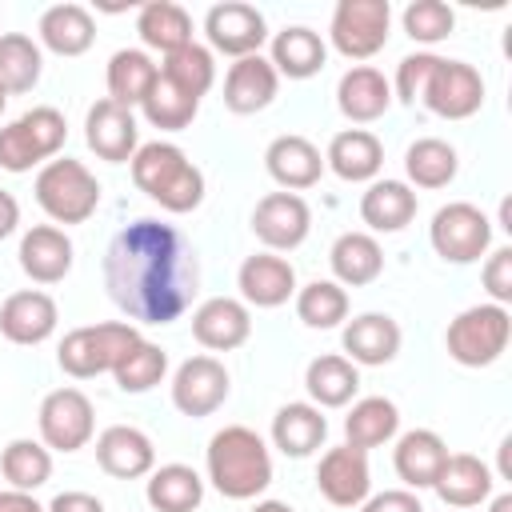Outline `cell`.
<instances>
[{
  "mask_svg": "<svg viewBox=\"0 0 512 512\" xmlns=\"http://www.w3.org/2000/svg\"><path fill=\"white\" fill-rule=\"evenodd\" d=\"M104 288L128 324H172L200 292V260L180 228L140 216L104 252Z\"/></svg>",
  "mask_w": 512,
  "mask_h": 512,
  "instance_id": "obj_1",
  "label": "cell"
},
{
  "mask_svg": "<svg viewBox=\"0 0 512 512\" xmlns=\"http://www.w3.org/2000/svg\"><path fill=\"white\" fill-rule=\"evenodd\" d=\"M204 468L224 500H256L272 484V452L248 424H224L208 440Z\"/></svg>",
  "mask_w": 512,
  "mask_h": 512,
  "instance_id": "obj_2",
  "label": "cell"
},
{
  "mask_svg": "<svg viewBox=\"0 0 512 512\" xmlns=\"http://www.w3.org/2000/svg\"><path fill=\"white\" fill-rule=\"evenodd\" d=\"M132 168V180L136 188L156 200L164 212H196L204 204V172L188 160L184 148L168 144V140H152V144H140L136 156L128 160Z\"/></svg>",
  "mask_w": 512,
  "mask_h": 512,
  "instance_id": "obj_3",
  "label": "cell"
},
{
  "mask_svg": "<svg viewBox=\"0 0 512 512\" xmlns=\"http://www.w3.org/2000/svg\"><path fill=\"white\" fill-rule=\"evenodd\" d=\"M508 340H512V312L492 300L464 308L444 332V348L460 368L496 364L508 352Z\"/></svg>",
  "mask_w": 512,
  "mask_h": 512,
  "instance_id": "obj_4",
  "label": "cell"
},
{
  "mask_svg": "<svg viewBox=\"0 0 512 512\" xmlns=\"http://www.w3.org/2000/svg\"><path fill=\"white\" fill-rule=\"evenodd\" d=\"M68 140V120L52 104H36L12 124L0 128V168L4 172H32L36 164L56 160V152Z\"/></svg>",
  "mask_w": 512,
  "mask_h": 512,
  "instance_id": "obj_5",
  "label": "cell"
},
{
  "mask_svg": "<svg viewBox=\"0 0 512 512\" xmlns=\"http://www.w3.org/2000/svg\"><path fill=\"white\" fill-rule=\"evenodd\" d=\"M36 204L52 224H84L100 208V180L88 164L56 156L36 172Z\"/></svg>",
  "mask_w": 512,
  "mask_h": 512,
  "instance_id": "obj_6",
  "label": "cell"
},
{
  "mask_svg": "<svg viewBox=\"0 0 512 512\" xmlns=\"http://www.w3.org/2000/svg\"><path fill=\"white\" fill-rule=\"evenodd\" d=\"M140 340V328L128 320H104V324H84L72 328L60 348H56V364L72 376V380H92L100 372H112L124 352Z\"/></svg>",
  "mask_w": 512,
  "mask_h": 512,
  "instance_id": "obj_7",
  "label": "cell"
},
{
  "mask_svg": "<svg viewBox=\"0 0 512 512\" xmlns=\"http://www.w3.org/2000/svg\"><path fill=\"white\" fill-rule=\"evenodd\" d=\"M428 240L444 264H476L492 248V220L476 204L452 200V204L436 208V216L428 224Z\"/></svg>",
  "mask_w": 512,
  "mask_h": 512,
  "instance_id": "obj_8",
  "label": "cell"
},
{
  "mask_svg": "<svg viewBox=\"0 0 512 512\" xmlns=\"http://www.w3.org/2000/svg\"><path fill=\"white\" fill-rule=\"evenodd\" d=\"M392 32V4L388 0H340L332 8L328 40L348 60H372Z\"/></svg>",
  "mask_w": 512,
  "mask_h": 512,
  "instance_id": "obj_9",
  "label": "cell"
},
{
  "mask_svg": "<svg viewBox=\"0 0 512 512\" xmlns=\"http://www.w3.org/2000/svg\"><path fill=\"white\" fill-rule=\"evenodd\" d=\"M36 424L48 452H80L96 436V408L80 388H56L40 400Z\"/></svg>",
  "mask_w": 512,
  "mask_h": 512,
  "instance_id": "obj_10",
  "label": "cell"
},
{
  "mask_svg": "<svg viewBox=\"0 0 512 512\" xmlns=\"http://www.w3.org/2000/svg\"><path fill=\"white\" fill-rule=\"evenodd\" d=\"M420 104L428 112H436L440 120H468L484 108V76L468 64V60H448L440 56V64L432 68Z\"/></svg>",
  "mask_w": 512,
  "mask_h": 512,
  "instance_id": "obj_11",
  "label": "cell"
},
{
  "mask_svg": "<svg viewBox=\"0 0 512 512\" xmlns=\"http://www.w3.org/2000/svg\"><path fill=\"white\" fill-rule=\"evenodd\" d=\"M312 232V208L300 192H268L252 208V236L264 252H292Z\"/></svg>",
  "mask_w": 512,
  "mask_h": 512,
  "instance_id": "obj_12",
  "label": "cell"
},
{
  "mask_svg": "<svg viewBox=\"0 0 512 512\" xmlns=\"http://www.w3.org/2000/svg\"><path fill=\"white\" fill-rule=\"evenodd\" d=\"M204 36H208V52H224V56L240 60V56H256L264 48L268 20L260 8H252L244 0H224V4L208 8Z\"/></svg>",
  "mask_w": 512,
  "mask_h": 512,
  "instance_id": "obj_13",
  "label": "cell"
},
{
  "mask_svg": "<svg viewBox=\"0 0 512 512\" xmlns=\"http://www.w3.org/2000/svg\"><path fill=\"white\" fill-rule=\"evenodd\" d=\"M228 392H232V376H228V368H224L216 356H208V352L188 356V360L172 372V404H176V412H184V416H192V420L212 416V412L228 400Z\"/></svg>",
  "mask_w": 512,
  "mask_h": 512,
  "instance_id": "obj_14",
  "label": "cell"
},
{
  "mask_svg": "<svg viewBox=\"0 0 512 512\" xmlns=\"http://www.w3.org/2000/svg\"><path fill=\"white\" fill-rule=\"evenodd\" d=\"M316 488L332 508H360L372 496V468L368 452L352 444H336L316 464Z\"/></svg>",
  "mask_w": 512,
  "mask_h": 512,
  "instance_id": "obj_15",
  "label": "cell"
},
{
  "mask_svg": "<svg viewBox=\"0 0 512 512\" xmlns=\"http://www.w3.org/2000/svg\"><path fill=\"white\" fill-rule=\"evenodd\" d=\"M84 144L108 160V164H128L140 148V124H136V112L116 104V100H96L84 116Z\"/></svg>",
  "mask_w": 512,
  "mask_h": 512,
  "instance_id": "obj_16",
  "label": "cell"
},
{
  "mask_svg": "<svg viewBox=\"0 0 512 512\" xmlns=\"http://www.w3.org/2000/svg\"><path fill=\"white\" fill-rule=\"evenodd\" d=\"M400 324L388 312H360L352 320H344L340 332V348L356 368H384L396 360L400 352Z\"/></svg>",
  "mask_w": 512,
  "mask_h": 512,
  "instance_id": "obj_17",
  "label": "cell"
},
{
  "mask_svg": "<svg viewBox=\"0 0 512 512\" xmlns=\"http://www.w3.org/2000/svg\"><path fill=\"white\" fill-rule=\"evenodd\" d=\"M60 324V308L48 292L40 288H24V292H12L4 304H0V332L4 340L20 344V348H36L44 344Z\"/></svg>",
  "mask_w": 512,
  "mask_h": 512,
  "instance_id": "obj_18",
  "label": "cell"
},
{
  "mask_svg": "<svg viewBox=\"0 0 512 512\" xmlns=\"http://www.w3.org/2000/svg\"><path fill=\"white\" fill-rule=\"evenodd\" d=\"M236 288L248 308H280L296 296V268L276 252H252L236 272Z\"/></svg>",
  "mask_w": 512,
  "mask_h": 512,
  "instance_id": "obj_19",
  "label": "cell"
},
{
  "mask_svg": "<svg viewBox=\"0 0 512 512\" xmlns=\"http://www.w3.org/2000/svg\"><path fill=\"white\" fill-rule=\"evenodd\" d=\"M280 92V76L268 64V56H240L224 72V108L236 116H256L264 112Z\"/></svg>",
  "mask_w": 512,
  "mask_h": 512,
  "instance_id": "obj_20",
  "label": "cell"
},
{
  "mask_svg": "<svg viewBox=\"0 0 512 512\" xmlns=\"http://www.w3.org/2000/svg\"><path fill=\"white\" fill-rule=\"evenodd\" d=\"M16 256H20V268H24V276L32 284H60L72 272L76 248H72V240H68L64 228H56V224H32L20 236Z\"/></svg>",
  "mask_w": 512,
  "mask_h": 512,
  "instance_id": "obj_21",
  "label": "cell"
},
{
  "mask_svg": "<svg viewBox=\"0 0 512 512\" xmlns=\"http://www.w3.org/2000/svg\"><path fill=\"white\" fill-rule=\"evenodd\" d=\"M192 336L208 352H232L252 336V312L236 296H212L192 312Z\"/></svg>",
  "mask_w": 512,
  "mask_h": 512,
  "instance_id": "obj_22",
  "label": "cell"
},
{
  "mask_svg": "<svg viewBox=\"0 0 512 512\" xmlns=\"http://www.w3.org/2000/svg\"><path fill=\"white\" fill-rule=\"evenodd\" d=\"M96 464L112 480H140L156 468V448H152L148 432H140L132 424H112L96 436Z\"/></svg>",
  "mask_w": 512,
  "mask_h": 512,
  "instance_id": "obj_23",
  "label": "cell"
},
{
  "mask_svg": "<svg viewBox=\"0 0 512 512\" xmlns=\"http://www.w3.org/2000/svg\"><path fill=\"white\" fill-rule=\"evenodd\" d=\"M264 168L284 192H304L324 176V156L308 136L284 132L264 148Z\"/></svg>",
  "mask_w": 512,
  "mask_h": 512,
  "instance_id": "obj_24",
  "label": "cell"
},
{
  "mask_svg": "<svg viewBox=\"0 0 512 512\" xmlns=\"http://www.w3.org/2000/svg\"><path fill=\"white\" fill-rule=\"evenodd\" d=\"M336 108L352 124H372L392 108V84L372 64H352L336 84Z\"/></svg>",
  "mask_w": 512,
  "mask_h": 512,
  "instance_id": "obj_25",
  "label": "cell"
},
{
  "mask_svg": "<svg viewBox=\"0 0 512 512\" xmlns=\"http://www.w3.org/2000/svg\"><path fill=\"white\" fill-rule=\"evenodd\" d=\"M324 168H332L344 184H372L384 168V144L368 128H344L328 140Z\"/></svg>",
  "mask_w": 512,
  "mask_h": 512,
  "instance_id": "obj_26",
  "label": "cell"
},
{
  "mask_svg": "<svg viewBox=\"0 0 512 512\" xmlns=\"http://www.w3.org/2000/svg\"><path fill=\"white\" fill-rule=\"evenodd\" d=\"M444 460H448V444L432 428H412L392 448V468H396V476L404 480L408 492L432 488L440 468H444Z\"/></svg>",
  "mask_w": 512,
  "mask_h": 512,
  "instance_id": "obj_27",
  "label": "cell"
},
{
  "mask_svg": "<svg viewBox=\"0 0 512 512\" xmlns=\"http://www.w3.org/2000/svg\"><path fill=\"white\" fill-rule=\"evenodd\" d=\"M492 488H496L492 468L472 452H448V460H444V468L432 484V492L448 508H476L492 496Z\"/></svg>",
  "mask_w": 512,
  "mask_h": 512,
  "instance_id": "obj_28",
  "label": "cell"
},
{
  "mask_svg": "<svg viewBox=\"0 0 512 512\" xmlns=\"http://www.w3.org/2000/svg\"><path fill=\"white\" fill-rule=\"evenodd\" d=\"M324 440H328V416H324V408H316L312 400H292V404L276 408V416H272V444L284 456L304 460Z\"/></svg>",
  "mask_w": 512,
  "mask_h": 512,
  "instance_id": "obj_29",
  "label": "cell"
},
{
  "mask_svg": "<svg viewBox=\"0 0 512 512\" xmlns=\"http://www.w3.org/2000/svg\"><path fill=\"white\" fill-rule=\"evenodd\" d=\"M268 64L276 68V76L312 80V76L328 64V44H324V36L312 32L308 24H292V28H280V32L272 36Z\"/></svg>",
  "mask_w": 512,
  "mask_h": 512,
  "instance_id": "obj_30",
  "label": "cell"
},
{
  "mask_svg": "<svg viewBox=\"0 0 512 512\" xmlns=\"http://www.w3.org/2000/svg\"><path fill=\"white\" fill-rule=\"evenodd\" d=\"M36 36L48 52L56 56H84L96 40V20L84 4H52L40 12V24H36Z\"/></svg>",
  "mask_w": 512,
  "mask_h": 512,
  "instance_id": "obj_31",
  "label": "cell"
},
{
  "mask_svg": "<svg viewBox=\"0 0 512 512\" xmlns=\"http://www.w3.org/2000/svg\"><path fill=\"white\" fill-rule=\"evenodd\" d=\"M416 188H408L404 180H372L368 192L360 196V220L372 232H404L416 220Z\"/></svg>",
  "mask_w": 512,
  "mask_h": 512,
  "instance_id": "obj_32",
  "label": "cell"
},
{
  "mask_svg": "<svg viewBox=\"0 0 512 512\" xmlns=\"http://www.w3.org/2000/svg\"><path fill=\"white\" fill-rule=\"evenodd\" d=\"M328 264L340 288H364L384 272V248L372 232H340L332 240Z\"/></svg>",
  "mask_w": 512,
  "mask_h": 512,
  "instance_id": "obj_33",
  "label": "cell"
},
{
  "mask_svg": "<svg viewBox=\"0 0 512 512\" xmlns=\"http://www.w3.org/2000/svg\"><path fill=\"white\" fill-rule=\"evenodd\" d=\"M304 388H308L316 408H344L360 392V368L340 352H324V356L308 360Z\"/></svg>",
  "mask_w": 512,
  "mask_h": 512,
  "instance_id": "obj_34",
  "label": "cell"
},
{
  "mask_svg": "<svg viewBox=\"0 0 512 512\" xmlns=\"http://www.w3.org/2000/svg\"><path fill=\"white\" fill-rule=\"evenodd\" d=\"M404 172H408V188H424V192H436V188H448L460 172V156L448 140L440 136H420L408 144L404 152Z\"/></svg>",
  "mask_w": 512,
  "mask_h": 512,
  "instance_id": "obj_35",
  "label": "cell"
},
{
  "mask_svg": "<svg viewBox=\"0 0 512 512\" xmlns=\"http://www.w3.org/2000/svg\"><path fill=\"white\" fill-rule=\"evenodd\" d=\"M144 500L156 512H196L204 500V476L192 464H160L148 472Z\"/></svg>",
  "mask_w": 512,
  "mask_h": 512,
  "instance_id": "obj_36",
  "label": "cell"
},
{
  "mask_svg": "<svg viewBox=\"0 0 512 512\" xmlns=\"http://www.w3.org/2000/svg\"><path fill=\"white\" fill-rule=\"evenodd\" d=\"M156 76H160V64L144 48H120V52H112L108 72H104L108 100H116L124 108H140V100L152 92Z\"/></svg>",
  "mask_w": 512,
  "mask_h": 512,
  "instance_id": "obj_37",
  "label": "cell"
},
{
  "mask_svg": "<svg viewBox=\"0 0 512 512\" xmlns=\"http://www.w3.org/2000/svg\"><path fill=\"white\" fill-rule=\"evenodd\" d=\"M396 432H400V408L388 396H364L344 416V444H352L360 452L396 440Z\"/></svg>",
  "mask_w": 512,
  "mask_h": 512,
  "instance_id": "obj_38",
  "label": "cell"
},
{
  "mask_svg": "<svg viewBox=\"0 0 512 512\" xmlns=\"http://www.w3.org/2000/svg\"><path fill=\"white\" fill-rule=\"evenodd\" d=\"M136 32H140L144 48L168 56V52L192 44V16L172 0H148L136 12Z\"/></svg>",
  "mask_w": 512,
  "mask_h": 512,
  "instance_id": "obj_39",
  "label": "cell"
},
{
  "mask_svg": "<svg viewBox=\"0 0 512 512\" xmlns=\"http://www.w3.org/2000/svg\"><path fill=\"white\" fill-rule=\"evenodd\" d=\"M40 72H44L40 44L24 32H0V88L8 96L32 92L40 84Z\"/></svg>",
  "mask_w": 512,
  "mask_h": 512,
  "instance_id": "obj_40",
  "label": "cell"
},
{
  "mask_svg": "<svg viewBox=\"0 0 512 512\" xmlns=\"http://www.w3.org/2000/svg\"><path fill=\"white\" fill-rule=\"evenodd\" d=\"M0 472L8 480V488L16 492H36L40 484L52 480V452L40 444V440H8L4 452H0Z\"/></svg>",
  "mask_w": 512,
  "mask_h": 512,
  "instance_id": "obj_41",
  "label": "cell"
},
{
  "mask_svg": "<svg viewBox=\"0 0 512 512\" xmlns=\"http://www.w3.org/2000/svg\"><path fill=\"white\" fill-rule=\"evenodd\" d=\"M160 76H164L172 88H180L184 96L200 100V96L216 84V56H212L204 44L192 40V44H184V48H176V52L164 56Z\"/></svg>",
  "mask_w": 512,
  "mask_h": 512,
  "instance_id": "obj_42",
  "label": "cell"
},
{
  "mask_svg": "<svg viewBox=\"0 0 512 512\" xmlns=\"http://www.w3.org/2000/svg\"><path fill=\"white\" fill-rule=\"evenodd\" d=\"M168 376V352L160 348V344H152V340H136L128 352H124V360L112 368V380H116V388L120 392H132V396H140V392H152L160 380Z\"/></svg>",
  "mask_w": 512,
  "mask_h": 512,
  "instance_id": "obj_43",
  "label": "cell"
},
{
  "mask_svg": "<svg viewBox=\"0 0 512 512\" xmlns=\"http://www.w3.org/2000/svg\"><path fill=\"white\" fill-rule=\"evenodd\" d=\"M296 316L308 328H340L348 320V292L336 280H312L304 288H296Z\"/></svg>",
  "mask_w": 512,
  "mask_h": 512,
  "instance_id": "obj_44",
  "label": "cell"
},
{
  "mask_svg": "<svg viewBox=\"0 0 512 512\" xmlns=\"http://www.w3.org/2000/svg\"><path fill=\"white\" fill-rule=\"evenodd\" d=\"M140 112H144V120H148L152 128H160V132H184V128L196 120L200 100L184 96V92L172 88L164 76H156L152 92L140 100Z\"/></svg>",
  "mask_w": 512,
  "mask_h": 512,
  "instance_id": "obj_45",
  "label": "cell"
},
{
  "mask_svg": "<svg viewBox=\"0 0 512 512\" xmlns=\"http://www.w3.org/2000/svg\"><path fill=\"white\" fill-rule=\"evenodd\" d=\"M404 32L416 40V44H440L452 36L456 28V12L444 4V0H412L400 16Z\"/></svg>",
  "mask_w": 512,
  "mask_h": 512,
  "instance_id": "obj_46",
  "label": "cell"
},
{
  "mask_svg": "<svg viewBox=\"0 0 512 512\" xmlns=\"http://www.w3.org/2000/svg\"><path fill=\"white\" fill-rule=\"evenodd\" d=\"M436 64H440L436 52H408V56L396 64V80H388V84H392V100L416 104V100L424 96V84H428V76H432Z\"/></svg>",
  "mask_w": 512,
  "mask_h": 512,
  "instance_id": "obj_47",
  "label": "cell"
},
{
  "mask_svg": "<svg viewBox=\"0 0 512 512\" xmlns=\"http://www.w3.org/2000/svg\"><path fill=\"white\" fill-rule=\"evenodd\" d=\"M480 280H484V292H488L492 304H504V308L512 304V248L508 244L488 252V260L480 268Z\"/></svg>",
  "mask_w": 512,
  "mask_h": 512,
  "instance_id": "obj_48",
  "label": "cell"
},
{
  "mask_svg": "<svg viewBox=\"0 0 512 512\" xmlns=\"http://www.w3.org/2000/svg\"><path fill=\"white\" fill-rule=\"evenodd\" d=\"M360 512H424V504H420V496L408 492V488H384V492L368 496V500L360 504Z\"/></svg>",
  "mask_w": 512,
  "mask_h": 512,
  "instance_id": "obj_49",
  "label": "cell"
},
{
  "mask_svg": "<svg viewBox=\"0 0 512 512\" xmlns=\"http://www.w3.org/2000/svg\"><path fill=\"white\" fill-rule=\"evenodd\" d=\"M44 512H104V500L92 492H56Z\"/></svg>",
  "mask_w": 512,
  "mask_h": 512,
  "instance_id": "obj_50",
  "label": "cell"
},
{
  "mask_svg": "<svg viewBox=\"0 0 512 512\" xmlns=\"http://www.w3.org/2000/svg\"><path fill=\"white\" fill-rule=\"evenodd\" d=\"M0 512H44V504H36V496H32V492L0 488Z\"/></svg>",
  "mask_w": 512,
  "mask_h": 512,
  "instance_id": "obj_51",
  "label": "cell"
},
{
  "mask_svg": "<svg viewBox=\"0 0 512 512\" xmlns=\"http://www.w3.org/2000/svg\"><path fill=\"white\" fill-rule=\"evenodd\" d=\"M20 228V204H16V196L12 192H4L0 188V240L4 236H12Z\"/></svg>",
  "mask_w": 512,
  "mask_h": 512,
  "instance_id": "obj_52",
  "label": "cell"
},
{
  "mask_svg": "<svg viewBox=\"0 0 512 512\" xmlns=\"http://www.w3.org/2000/svg\"><path fill=\"white\" fill-rule=\"evenodd\" d=\"M252 512H296L292 504H284V500H256V508Z\"/></svg>",
  "mask_w": 512,
  "mask_h": 512,
  "instance_id": "obj_53",
  "label": "cell"
},
{
  "mask_svg": "<svg viewBox=\"0 0 512 512\" xmlns=\"http://www.w3.org/2000/svg\"><path fill=\"white\" fill-rule=\"evenodd\" d=\"M488 512H512V492H500V496H492Z\"/></svg>",
  "mask_w": 512,
  "mask_h": 512,
  "instance_id": "obj_54",
  "label": "cell"
},
{
  "mask_svg": "<svg viewBox=\"0 0 512 512\" xmlns=\"http://www.w3.org/2000/svg\"><path fill=\"white\" fill-rule=\"evenodd\" d=\"M4 104H8V92L0 88V116H4Z\"/></svg>",
  "mask_w": 512,
  "mask_h": 512,
  "instance_id": "obj_55",
  "label": "cell"
}]
</instances>
